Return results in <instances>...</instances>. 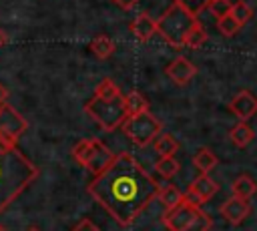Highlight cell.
<instances>
[{
    "label": "cell",
    "instance_id": "ba28073f",
    "mask_svg": "<svg viewBox=\"0 0 257 231\" xmlns=\"http://www.w3.org/2000/svg\"><path fill=\"white\" fill-rule=\"evenodd\" d=\"M26 127H28L26 119L14 106H10L8 100L0 104V139L16 145V141L24 135Z\"/></svg>",
    "mask_w": 257,
    "mask_h": 231
},
{
    "label": "cell",
    "instance_id": "d6986e66",
    "mask_svg": "<svg viewBox=\"0 0 257 231\" xmlns=\"http://www.w3.org/2000/svg\"><path fill=\"white\" fill-rule=\"evenodd\" d=\"M153 147L161 157H175V153L179 151V141L169 133H161L153 141Z\"/></svg>",
    "mask_w": 257,
    "mask_h": 231
},
{
    "label": "cell",
    "instance_id": "8992f818",
    "mask_svg": "<svg viewBox=\"0 0 257 231\" xmlns=\"http://www.w3.org/2000/svg\"><path fill=\"white\" fill-rule=\"evenodd\" d=\"M72 157L80 167H84L92 175L102 173L114 159L112 151L98 139H80L72 147Z\"/></svg>",
    "mask_w": 257,
    "mask_h": 231
},
{
    "label": "cell",
    "instance_id": "277c9868",
    "mask_svg": "<svg viewBox=\"0 0 257 231\" xmlns=\"http://www.w3.org/2000/svg\"><path fill=\"white\" fill-rule=\"evenodd\" d=\"M197 22V16L191 14L185 6L173 2L169 10L157 20V32L175 48L185 46V36L191 26Z\"/></svg>",
    "mask_w": 257,
    "mask_h": 231
},
{
    "label": "cell",
    "instance_id": "603a6c76",
    "mask_svg": "<svg viewBox=\"0 0 257 231\" xmlns=\"http://www.w3.org/2000/svg\"><path fill=\"white\" fill-rule=\"evenodd\" d=\"M231 16L237 20L239 26H243L245 22L251 20V16H253V8H251L247 2L237 0V2H233V6H231Z\"/></svg>",
    "mask_w": 257,
    "mask_h": 231
},
{
    "label": "cell",
    "instance_id": "f546056e",
    "mask_svg": "<svg viewBox=\"0 0 257 231\" xmlns=\"http://www.w3.org/2000/svg\"><path fill=\"white\" fill-rule=\"evenodd\" d=\"M6 42H8V36H6V32H4L2 28H0V48H2V46H4Z\"/></svg>",
    "mask_w": 257,
    "mask_h": 231
},
{
    "label": "cell",
    "instance_id": "30bf717a",
    "mask_svg": "<svg viewBox=\"0 0 257 231\" xmlns=\"http://www.w3.org/2000/svg\"><path fill=\"white\" fill-rule=\"evenodd\" d=\"M221 217L229 223V225H241L249 213H251V205L249 201H243V199H237V197H229L223 205H221Z\"/></svg>",
    "mask_w": 257,
    "mask_h": 231
},
{
    "label": "cell",
    "instance_id": "9c48e42d",
    "mask_svg": "<svg viewBox=\"0 0 257 231\" xmlns=\"http://www.w3.org/2000/svg\"><path fill=\"white\" fill-rule=\"evenodd\" d=\"M217 191H219V185H217L209 175L199 173V175L191 181L187 193H183V201H187V203H191V205H195V207H201V205L207 203Z\"/></svg>",
    "mask_w": 257,
    "mask_h": 231
},
{
    "label": "cell",
    "instance_id": "3957f363",
    "mask_svg": "<svg viewBox=\"0 0 257 231\" xmlns=\"http://www.w3.org/2000/svg\"><path fill=\"white\" fill-rule=\"evenodd\" d=\"M84 112L102 131L110 133V131L118 129L126 119L124 94L120 92V88L110 78H104L96 84L92 98L84 104Z\"/></svg>",
    "mask_w": 257,
    "mask_h": 231
},
{
    "label": "cell",
    "instance_id": "4dcf8cb0",
    "mask_svg": "<svg viewBox=\"0 0 257 231\" xmlns=\"http://www.w3.org/2000/svg\"><path fill=\"white\" fill-rule=\"evenodd\" d=\"M28 231H40V229H36V227H30V229H28Z\"/></svg>",
    "mask_w": 257,
    "mask_h": 231
},
{
    "label": "cell",
    "instance_id": "8fae6325",
    "mask_svg": "<svg viewBox=\"0 0 257 231\" xmlns=\"http://www.w3.org/2000/svg\"><path fill=\"white\" fill-rule=\"evenodd\" d=\"M165 72L169 74V78H171L175 84L183 86V84H187V82L193 80V76L197 74V66H195L189 58L177 56L173 62H169V64L165 66Z\"/></svg>",
    "mask_w": 257,
    "mask_h": 231
},
{
    "label": "cell",
    "instance_id": "ffe728a7",
    "mask_svg": "<svg viewBox=\"0 0 257 231\" xmlns=\"http://www.w3.org/2000/svg\"><path fill=\"white\" fill-rule=\"evenodd\" d=\"M124 108H126V117H135V114L147 112L149 102L139 90H131L128 94H124Z\"/></svg>",
    "mask_w": 257,
    "mask_h": 231
},
{
    "label": "cell",
    "instance_id": "7402d4cb",
    "mask_svg": "<svg viewBox=\"0 0 257 231\" xmlns=\"http://www.w3.org/2000/svg\"><path fill=\"white\" fill-rule=\"evenodd\" d=\"M155 171L163 177V179H171L179 173V161L175 157H161L155 163Z\"/></svg>",
    "mask_w": 257,
    "mask_h": 231
},
{
    "label": "cell",
    "instance_id": "f1b7e54d",
    "mask_svg": "<svg viewBox=\"0 0 257 231\" xmlns=\"http://www.w3.org/2000/svg\"><path fill=\"white\" fill-rule=\"evenodd\" d=\"M6 98H8V90L0 84V104H4V102H6Z\"/></svg>",
    "mask_w": 257,
    "mask_h": 231
},
{
    "label": "cell",
    "instance_id": "ac0fdd59",
    "mask_svg": "<svg viewBox=\"0 0 257 231\" xmlns=\"http://www.w3.org/2000/svg\"><path fill=\"white\" fill-rule=\"evenodd\" d=\"M88 48H90V52H92L98 60H106V58H110L112 52H114V42H112L108 36L98 34V36L92 38V42H90Z\"/></svg>",
    "mask_w": 257,
    "mask_h": 231
},
{
    "label": "cell",
    "instance_id": "9a60e30c",
    "mask_svg": "<svg viewBox=\"0 0 257 231\" xmlns=\"http://www.w3.org/2000/svg\"><path fill=\"white\" fill-rule=\"evenodd\" d=\"M157 199L161 201V205L165 207V211L177 207L181 201H183V191L173 185V183H167V185H159V193H157Z\"/></svg>",
    "mask_w": 257,
    "mask_h": 231
},
{
    "label": "cell",
    "instance_id": "6da1fadb",
    "mask_svg": "<svg viewBox=\"0 0 257 231\" xmlns=\"http://www.w3.org/2000/svg\"><path fill=\"white\" fill-rule=\"evenodd\" d=\"M86 191L120 227H128L157 199L159 183L131 153H120L102 173L94 175Z\"/></svg>",
    "mask_w": 257,
    "mask_h": 231
},
{
    "label": "cell",
    "instance_id": "5bb4252c",
    "mask_svg": "<svg viewBox=\"0 0 257 231\" xmlns=\"http://www.w3.org/2000/svg\"><path fill=\"white\" fill-rule=\"evenodd\" d=\"M255 193H257V183H255V179L249 177V175H239V177L233 181V185H231V197L249 201Z\"/></svg>",
    "mask_w": 257,
    "mask_h": 231
},
{
    "label": "cell",
    "instance_id": "83f0119b",
    "mask_svg": "<svg viewBox=\"0 0 257 231\" xmlns=\"http://www.w3.org/2000/svg\"><path fill=\"white\" fill-rule=\"evenodd\" d=\"M112 2H114V4H118L122 10H131L139 0H112Z\"/></svg>",
    "mask_w": 257,
    "mask_h": 231
},
{
    "label": "cell",
    "instance_id": "1f68e13d",
    "mask_svg": "<svg viewBox=\"0 0 257 231\" xmlns=\"http://www.w3.org/2000/svg\"><path fill=\"white\" fill-rule=\"evenodd\" d=\"M0 231H6V229H2V227H0Z\"/></svg>",
    "mask_w": 257,
    "mask_h": 231
},
{
    "label": "cell",
    "instance_id": "4316f807",
    "mask_svg": "<svg viewBox=\"0 0 257 231\" xmlns=\"http://www.w3.org/2000/svg\"><path fill=\"white\" fill-rule=\"evenodd\" d=\"M70 231H100V229H98L90 219H80Z\"/></svg>",
    "mask_w": 257,
    "mask_h": 231
},
{
    "label": "cell",
    "instance_id": "44dd1931",
    "mask_svg": "<svg viewBox=\"0 0 257 231\" xmlns=\"http://www.w3.org/2000/svg\"><path fill=\"white\" fill-rule=\"evenodd\" d=\"M207 38H209V34L205 30V26H201V22L197 20L191 26V30L187 32V36H185V46L187 48H201L207 42Z\"/></svg>",
    "mask_w": 257,
    "mask_h": 231
},
{
    "label": "cell",
    "instance_id": "e0dca14e",
    "mask_svg": "<svg viewBox=\"0 0 257 231\" xmlns=\"http://www.w3.org/2000/svg\"><path fill=\"white\" fill-rule=\"evenodd\" d=\"M253 137H255V133H253V129H251L247 123H237V125L229 131V141H231L235 147H239V149H245V147L253 141Z\"/></svg>",
    "mask_w": 257,
    "mask_h": 231
},
{
    "label": "cell",
    "instance_id": "7c38bea8",
    "mask_svg": "<svg viewBox=\"0 0 257 231\" xmlns=\"http://www.w3.org/2000/svg\"><path fill=\"white\" fill-rule=\"evenodd\" d=\"M229 110L241 121V123H247L255 112H257V98L255 94H251L249 90H241L237 92L231 102H229Z\"/></svg>",
    "mask_w": 257,
    "mask_h": 231
},
{
    "label": "cell",
    "instance_id": "7a4b0ae2",
    "mask_svg": "<svg viewBox=\"0 0 257 231\" xmlns=\"http://www.w3.org/2000/svg\"><path fill=\"white\" fill-rule=\"evenodd\" d=\"M38 177L36 165L16 149V145L0 139V213Z\"/></svg>",
    "mask_w": 257,
    "mask_h": 231
},
{
    "label": "cell",
    "instance_id": "2e32d148",
    "mask_svg": "<svg viewBox=\"0 0 257 231\" xmlns=\"http://www.w3.org/2000/svg\"><path fill=\"white\" fill-rule=\"evenodd\" d=\"M217 163H219V159H217V155H215L209 147H201V149L193 155V165H195V169H197L199 173L209 175V171H211L213 167H217Z\"/></svg>",
    "mask_w": 257,
    "mask_h": 231
},
{
    "label": "cell",
    "instance_id": "cb8c5ba5",
    "mask_svg": "<svg viewBox=\"0 0 257 231\" xmlns=\"http://www.w3.org/2000/svg\"><path fill=\"white\" fill-rule=\"evenodd\" d=\"M217 26H219V30H221L223 36H235V34L239 32V28H241V26L237 24V20H235L231 14L219 18V20H217Z\"/></svg>",
    "mask_w": 257,
    "mask_h": 231
},
{
    "label": "cell",
    "instance_id": "484cf974",
    "mask_svg": "<svg viewBox=\"0 0 257 231\" xmlns=\"http://www.w3.org/2000/svg\"><path fill=\"white\" fill-rule=\"evenodd\" d=\"M175 2H177V4H181V6H185L191 14H195V16H197L203 8H207V4H209L211 0H175Z\"/></svg>",
    "mask_w": 257,
    "mask_h": 231
},
{
    "label": "cell",
    "instance_id": "d4e9b609",
    "mask_svg": "<svg viewBox=\"0 0 257 231\" xmlns=\"http://www.w3.org/2000/svg\"><path fill=\"white\" fill-rule=\"evenodd\" d=\"M231 6H233V4H231L229 0H211V2L207 4V10L219 20V18L231 14Z\"/></svg>",
    "mask_w": 257,
    "mask_h": 231
},
{
    "label": "cell",
    "instance_id": "52a82bcc",
    "mask_svg": "<svg viewBox=\"0 0 257 231\" xmlns=\"http://www.w3.org/2000/svg\"><path fill=\"white\" fill-rule=\"evenodd\" d=\"M122 133L126 135V139H131V143H135L137 147H147L151 145L157 135L163 133V127L159 123L157 117H153L149 110L135 114V117H126L124 123L120 125Z\"/></svg>",
    "mask_w": 257,
    "mask_h": 231
},
{
    "label": "cell",
    "instance_id": "5b68a950",
    "mask_svg": "<svg viewBox=\"0 0 257 231\" xmlns=\"http://www.w3.org/2000/svg\"><path fill=\"white\" fill-rule=\"evenodd\" d=\"M163 225L169 231H209L213 221L201 207L181 201L177 207L163 213Z\"/></svg>",
    "mask_w": 257,
    "mask_h": 231
},
{
    "label": "cell",
    "instance_id": "4fadbf2b",
    "mask_svg": "<svg viewBox=\"0 0 257 231\" xmlns=\"http://www.w3.org/2000/svg\"><path fill=\"white\" fill-rule=\"evenodd\" d=\"M131 30L133 34L141 40V42H147L153 38V34L157 32V20H153L147 12H141L137 14V18L131 22Z\"/></svg>",
    "mask_w": 257,
    "mask_h": 231
}]
</instances>
